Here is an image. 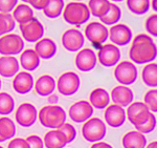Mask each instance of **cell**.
<instances>
[{
	"instance_id": "1",
	"label": "cell",
	"mask_w": 157,
	"mask_h": 148,
	"mask_svg": "<svg viewBox=\"0 0 157 148\" xmlns=\"http://www.w3.org/2000/svg\"><path fill=\"white\" fill-rule=\"evenodd\" d=\"M157 57V46L151 36L138 34L132 39L129 58L134 64H148Z\"/></svg>"
},
{
	"instance_id": "2",
	"label": "cell",
	"mask_w": 157,
	"mask_h": 148,
	"mask_svg": "<svg viewBox=\"0 0 157 148\" xmlns=\"http://www.w3.org/2000/svg\"><path fill=\"white\" fill-rule=\"evenodd\" d=\"M67 114L63 107L60 105H49L41 107L38 111V120L42 126L48 129H57L60 128L63 124L66 122Z\"/></svg>"
},
{
	"instance_id": "3",
	"label": "cell",
	"mask_w": 157,
	"mask_h": 148,
	"mask_svg": "<svg viewBox=\"0 0 157 148\" xmlns=\"http://www.w3.org/2000/svg\"><path fill=\"white\" fill-rule=\"evenodd\" d=\"M62 16L68 24L81 26L88 22L91 15L86 3L81 1H71L65 4Z\"/></svg>"
},
{
	"instance_id": "4",
	"label": "cell",
	"mask_w": 157,
	"mask_h": 148,
	"mask_svg": "<svg viewBox=\"0 0 157 148\" xmlns=\"http://www.w3.org/2000/svg\"><path fill=\"white\" fill-rule=\"evenodd\" d=\"M107 127L103 120L100 118H90L83 123L82 136L87 142L97 143L102 141L106 137Z\"/></svg>"
},
{
	"instance_id": "5",
	"label": "cell",
	"mask_w": 157,
	"mask_h": 148,
	"mask_svg": "<svg viewBox=\"0 0 157 148\" xmlns=\"http://www.w3.org/2000/svg\"><path fill=\"white\" fill-rule=\"evenodd\" d=\"M22 39L30 43H36L44 37V26L36 17L19 23Z\"/></svg>"
},
{
	"instance_id": "6",
	"label": "cell",
	"mask_w": 157,
	"mask_h": 148,
	"mask_svg": "<svg viewBox=\"0 0 157 148\" xmlns=\"http://www.w3.org/2000/svg\"><path fill=\"white\" fill-rule=\"evenodd\" d=\"M84 37L95 48L105 44L109 37V30L106 25L100 21H92L86 25L84 30Z\"/></svg>"
},
{
	"instance_id": "7",
	"label": "cell",
	"mask_w": 157,
	"mask_h": 148,
	"mask_svg": "<svg viewBox=\"0 0 157 148\" xmlns=\"http://www.w3.org/2000/svg\"><path fill=\"white\" fill-rule=\"evenodd\" d=\"M113 75L121 85L129 86L137 80L138 70L136 65L131 61H120L115 65Z\"/></svg>"
},
{
	"instance_id": "8",
	"label": "cell",
	"mask_w": 157,
	"mask_h": 148,
	"mask_svg": "<svg viewBox=\"0 0 157 148\" xmlns=\"http://www.w3.org/2000/svg\"><path fill=\"white\" fill-rule=\"evenodd\" d=\"M24 50V40L15 33L2 35L0 37V55L17 56Z\"/></svg>"
},
{
	"instance_id": "9",
	"label": "cell",
	"mask_w": 157,
	"mask_h": 148,
	"mask_svg": "<svg viewBox=\"0 0 157 148\" xmlns=\"http://www.w3.org/2000/svg\"><path fill=\"white\" fill-rule=\"evenodd\" d=\"M58 91L64 97H69L78 93L80 89L81 80L75 71H65L56 81Z\"/></svg>"
},
{
	"instance_id": "10",
	"label": "cell",
	"mask_w": 157,
	"mask_h": 148,
	"mask_svg": "<svg viewBox=\"0 0 157 148\" xmlns=\"http://www.w3.org/2000/svg\"><path fill=\"white\" fill-rule=\"evenodd\" d=\"M121 50L118 46L112 43H105L98 47V61L104 67H112L115 66L121 60Z\"/></svg>"
},
{
	"instance_id": "11",
	"label": "cell",
	"mask_w": 157,
	"mask_h": 148,
	"mask_svg": "<svg viewBox=\"0 0 157 148\" xmlns=\"http://www.w3.org/2000/svg\"><path fill=\"white\" fill-rule=\"evenodd\" d=\"M16 123L22 127L33 126L38 120V110L36 106L29 102L20 104L15 110Z\"/></svg>"
},
{
	"instance_id": "12",
	"label": "cell",
	"mask_w": 157,
	"mask_h": 148,
	"mask_svg": "<svg viewBox=\"0 0 157 148\" xmlns=\"http://www.w3.org/2000/svg\"><path fill=\"white\" fill-rule=\"evenodd\" d=\"M63 47L70 53H78L84 47L85 37L78 29H68L61 36Z\"/></svg>"
},
{
	"instance_id": "13",
	"label": "cell",
	"mask_w": 157,
	"mask_h": 148,
	"mask_svg": "<svg viewBox=\"0 0 157 148\" xmlns=\"http://www.w3.org/2000/svg\"><path fill=\"white\" fill-rule=\"evenodd\" d=\"M75 67L82 73H88L94 70L98 64V57L94 50L90 47H83L75 57Z\"/></svg>"
},
{
	"instance_id": "14",
	"label": "cell",
	"mask_w": 157,
	"mask_h": 148,
	"mask_svg": "<svg viewBox=\"0 0 157 148\" xmlns=\"http://www.w3.org/2000/svg\"><path fill=\"white\" fill-rule=\"evenodd\" d=\"M108 39L116 46H126L133 39L132 30L127 24L116 23L109 29Z\"/></svg>"
},
{
	"instance_id": "15",
	"label": "cell",
	"mask_w": 157,
	"mask_h": 148,
	"mask_svg": "<svg viewBox=\"0 0 157 148\" xmlns=\"http://www.w3.org/2000/svg\"><path fill=\"white\" fill-rule=\"evenodd\" d=\"M92 114L93 107L91 106L89 101L86 100L75 102L68 110V116L75 123H84L87 120L92 118Z\"/></svg>"
},
{
	"instance_id": "16",
	"label": "cell",
	"mask_w": 157,
	"mask_h": 148,
	"mask_svg": "<svg viewBox=\"0 0 157 148\" xmlns=\"http://www.w3.org/2000/svg\"><path fill=\"white\" fill-rule=\"evenodd\" d=\"M151 111L144 102H132L126 110V117L134 127L139 126L149 118Z\"/></svg>"
},
{
	"instance_id": "17",
	"label": "cell",
	"mask_w": 157,
	"mask_h": 148,
	"mask_svg": "<svg viewBox=\"0 0 157 148\" xmlns=\"http://www.w3.org/2000/svg\"><path fill=\"white\" fill-rule=\"evenodd\" d=\"M104 119H105V123L108 124L110 127L118 128L123 126L126 122V119H127L126 110L124 109V107L118 106L116 104H109L104 111Z\"/></svg>"
},
{
	"instance_id": "18",
	"label": "cell",
	"mask_w": 157,
	"mask_h": 148,
	"mask_svg": "<svg viewBox=\"0 0 157 148\" xmlns=\"http://www.w3.org/2000/svg\"><path fill=\"white\" fill-rule=\"evenodd\" d=\"M35 79L29 71H19L13 77V89L19 95H26L34 89Z\"/></svg>"
},
{
	"instance_id": "19",
	"label": "cell",
	"mask_w": 157,
	"mask_h": 148,
	"mask_svg": "<svg viewBox=\"0 0 157 148\" xmlns=\"http://www.w3.org/2000/svg\"><path fill=\"white\" fill-rule=\"evenodd\" d=\"M110 99L113 104H116L121 107H128L133 102L134 94L132 89L125 85H117L111 90Z\"/></svg>"
},
{
	"instance_id": "20",
	"label": "cell",
	"mask_w": 157,
	"mask_h": 148,
	"mask_svg": "<svg viewBox=\"0 0 157 148\" xmlns=\"http://www.w3.org/2000/svg\"><path fill=\"white\" fill-rule=\"evenodd\" d=\"M57 88V83L52 76L42 75L35 81L34 89L38 96L48 97L54 94Z\"/></svg>"
},
{
	"instance_id": "21",
	"label": "cell",
	"mask_w": 157,
	"mask_h": 148,
	"mask_svg": "<svg viewBox=\"0 0 157 148\" xmlns=\"http://www.w3.org/2000/svg\"><path fill=\"white\" fill-rule=\"evenodd\" d=\"M34 50L38 54L40 59L49 60L55 57V55L57 54L58 47L56 42L52 39L43 37L42 39H40L39 41L35 43Z\"/></svg>"
},
{
	"instance_id": "22",
	"label": "cell",
	"mask_w": 157,
	"mask_h": 148,
	"mask_svg": "<svg viewBox=\"0 0 157 148\" xmlns=\"http://www.w3.org/2000/svg\"><path fill=\"white\" fill-rule=\"evenodd\" d=\"M20 63L15 56H1L0 57V77L13 78L19 73Z\"/></svg>"
},
{
	"instance_id": "23",
	"label": "cell",
	"mask_w": 157,
	"mask_h": 148,
	"mask_svg": "<svg viewBox=\"0 0 157 148\" xmlns=\"http://www.w3.org/2000/svg\"><path fill=\"white\" fill-rule=\"evenodd\" d=\"M40 57L35 52L34 48H24L23 52L20 54L19 63L20 66L25 71H34L40 65Z\"/></svg>"
},
{
	"instance_id": "24",
	"label": "cell",
	"mask_w": 157,
	"mask_h": 148,
	"mask_svg": "<svg viewBox=\"0 0 157 148\" xmlns=\"http://www.w3.org/2000/svg\"><path fill=\"white\" fill-rule=\"evenodd\" d=\"M121 145L124 148H146V136L137 130L128 131L121 138Z\"/></svg>"
},
{
	"instance_id": "25",
	"label": "cell",
	"mask_w": 157,
	"mask_h": 148,
	"mask_svg": "<svg viewBox=\"0 0 157 148\" xmlns=\"http://www.w3.org/2000/svg\"><path fill=\"white\" fill-rule=\"evenodd\" d=\"M110 95L105 88L97 87L89 94V103L93 108L105 109L110 104Z\"/></svg>"
},
{
	"instance_id": "26",
	"label": "cell",
	"mask_w": 157,
	"mask_h": 148,
	"mask_svg": "<svg viewBox=\"0 0 157 148\" xmlns=\"http://www.w3.org/2000/svg\"><path fill=\"white\" fill-rule=\"evenodd\" d=\"M45 148H65L68 144L64 134L59 128L57 129H49L43 138Z\"/></svg>"
},
{
	"instance_id": "27",
	"label": "cell",
	"mask_w": 157,
	"mask_h": 148,
	"mask_svg": "<svg viewBox=\"0 0 157 148\" xmlns=\"http://www.w3.org/2000/svg\"><path fill=\"white\" fill-rule=\"evenodd\" d=\"M141 80L149 87H157V63L151 62L144 66L141 70Z\"/></svg>"
},
{
	"instance_id": "28",
	"label": "cell",
	"mask_w": 157,
	"mask_h": 148,
	"mask_svg": "<svg viewBox=\"0 0 157 148\" xmlns=\"http://www.w3.org/2000/svg\"><path fill=\"white\" fill-rule=\"evenodd\" d=\"M64 6V0H48L42 12L49 19H56L62 15Z\"/></svg>"
},
{
	"instance_id": "29",
	"label": "cell",
	"mask_w": 157,
	"mask_h": 148,
	"mask_svg": "<svg viewBox=\"0 0 157 148\" xmlns=\"http://www.w3.org/2000/svg\"><path fill=\"white\" fill-rule=\"evenodd\" d=\"M16 134V124L9 117H0V137L6 142Z\"/></svg>"
},
{
	"instance_id": "30",
	"label": "cell",
	"mask_w": 157,
	"mask_h": 148,
	"mask_svg": "<svg viewBox=\"0 0 157 148\" xmlns=\"http://www.w3.org/2000/svg\"><path fill=\"white\" fill-rule=\"evenodd\" d=\"M12 15L14 17L15 21L21 23L23 21L30 19V18L35 17L34 16V10L33 7L27 3H18L12 12Z\"/></svg>"
},
{
	"instance_id": "31",
	"label": "cell",
	"mask_w": 157,
	"mask_h": 148,
	"mask_svg": "<svg viewBox=\"0 0 157 148\" xmlns=\"http://www.w3.org/2000/svg\"><path fill=\"white\" fill-rule=\"evenodd\" d=\"M110 6L111 2L109 0H89L87 4L90 15L98 18V19L109 11Z\"/></svg>"
},
{
	"instance_id": "32",
	"label": "cell",
	"mask_w": 157,
	"mask_h": 148,
	"mask_svg": "<svg viewBox=\"0 0 157 148\" xmlns=\"http://www.w3.org/2000/svg\"><path fill=\"white\" fill-rule=\"evenodd\" d=\"M121 18V7L115 3H111L109 11L100 18V22H102L104 25H114L120 22Z\"/></svg>"
},
{
	"instance_id": "33",
	"label": "cell",
	"mask_w": 157,
	"mask_h": 148,
	"mask_svg": "<svg viewBox=\"0 0 157 148\" xmlns=\"http://www.w3.org/2000/svg\"><path fill=\"white\" fill-rule=\"evenodd\" d=\"M15 109L14 98L6 91H0V116L6 117Z\"/></svg>"
},
{
	"instance_id": "34",
	"label": "cell",
	"mask_w": 157,
	"mask_h": 148,
	"mask_svg": "<svg viewBox=\"0 0 157 148\" xmlns=\"http://www.w3.org/2000/svg\"><path fill=\"white\" fill-rule=\"evenodd\" d=\"M128 10L135 15H144L150 10V0H126Z\"/></svg>"
},
{
	"instance_id": "35",
	"label": "cell",
	"mask_w": 157,
	"mask_h": 148,
	"mask_svg": "<svg viewBox=\"0 0 157 148\" xmlns=\"http://www.w3.org/2000/svg\"><path fill=\"white\" fill-rule=\"evenodd\" d=\"M16 27V21L11 13H0V35L10 34Z\"/></svg>"
},
{
	"instance_id": "36",
	"label": "cell",
	"mask_w": 157,
	"mask_h": 148,
	"mask_svg": "<svg viewBox=\"0 0 157 148\" xmlns=\"http://www.w3.org/2000/svg\"><path fill=\"white\" fill-rule=\"evenodd\" d=\"M144 103L152 114L157 113V89H150L144 96Z\"/></svg>"
},
{
	"instance_id": "37",
	"label": "cell",
	"mask_w": 157,
	"mask_h": 148,
	"mask_svg": "<svg viewBox=\"0 0 157 148\" xmlns=\"http://www.w3.org/2000/svg\"><path fill=\"white\" fill-rule=\"evenodd\" d=\"M156 124H157V120H156V117L154 114H150V116H149V118L146 120L145 122H144L141 125H139V126H136V130L141 132V134H150L155 129L156 127Z\"/></svg>"
},
{
	"instance_id": "38",
	"label": "cell",
	"mask_w": 157,
	"mask_h": 148,
	"mask_svg": "<svg viewBox=\"0 0 157 148\" xmlns=\"http://www.w3.org/2000/svg\"><path fill=\"white\" fill-rule=\"evenodd\" d=\"M59 129L62 131V134H64V137H65V139H66L68 144L73 142L75 140V138H77V129L75 128V126H73L72 124L65 122Z\"/></svg>"
},
{
	"instance_id": "39",
	"label": "cell",
	"mask_w": 157,
	"mask_h": 148,
	"mask_svg": "<svg viewBox=\"0 0 157 148\" xmlns=\"http://www.w3.org/2000/svg\"><path fill=\"white\" fill-rule=\"evenodd\" d=\"M145 29L148 34L157 37V14H153L146 19Z\"/></svg>"
},
{
	"instance_id": "40",
	"label": "cell",
	"mask_w": 157,
	"mask_h": 148,
	"mask_svg": "<svg viewBox=\"0 0 157 148\" xmlns=\"http://www.w3.org/2000/svg\"><path fill=\"white\" fill-rule=\"evenodd\" d=\"M29 148H44V143L41 137L37 134H30L27 138H25Z\"/></svg>"
},
{
	"instance_id": "41",
	"label": "cell",
	"mask_w": 157,
	"mask_h": 148,
	"mask_svg": "<svg viewBox=\"0 0 157 148\" xmlns=\"http://www.w3.org/2000/svg\"><path fill=\"white\" fill-rule=\"evenodd\" d=\"M18 4V0H0V13H12Z\"/></svg>"
},
{
	"instance_id": "42",
	"label": "cell",
	"mask_w": 157,
	"mask_h": 148,
	"mask_svg": "<svg viewBox=\"0 0 157 148\" xmlns=\"http://www.w3.org/2000/svg\"><path fill=\"white\" fill-rule=\"evenodd\" d=\"M6 148H29L26 140L23 138H13L10 140Z\"/></svg>"
},
{
	"instance_id": "43",
	"label": "cell",
	"mask_w": 157,
	"mask_h": 148,
	"mask_svg": "<svg viewBox=\"0 0 157 148\" xmlns=\"http://www.w3.org/2000/svg\"><path fill=\"white\" fill-rule=\"evenodd\" d=\"M48 0H29V4L33 9L38 10V11H42L44 6H46Z\"/></svg>"
},
{
	"instance_id": "44",
	"label": "cell",
	"mask_w": 157,
	"mask_h": 148,
	"mask_svg": "<svg viewBox=\"0 0 157 148\" xmlns=\"http://www.w3.org/2000/svg\"><path fill=\"white\" fill-rule=\"evenodd\" d=\"M90 148H113L110 144L103 141L97 142V143H92V145L90 146Z\"/></svg>"
},
{
	"instance_id": "45",
	"label": "cell",
	"mask_w": 157,
	"mask_h": 148,
	"mask_svg": "<svg viewBox=\"0 0 157 148\" xmlns=\"http://www.w3.org/2000/svg\"><path fill=\"white\" fill-rule=\"evenodd\" d=\"M48 101H49L50 104L55 105V102L58 101V97L55 96V95H50V96H48Z\"/></svg>"
},
{
	"instance_id": "46",
	"label": "cell",
	"mask_w": 157,
	"mask_h": 148,
	"mask_svg": "<svg viewBox=\"0 0 157 148\" xmlns=\"http://www.w3.org/2000/svg\"><path fill=\"white\" fill-rule=\"evenodd\" d=\"M146 148H157V141H153V142L149 143L146 146Z\"/></svg>"
},
{
	"instance_id": "47",
	"label": "cell",
	"mask_w": 157,
	"mask_h": 148,
	"mask_svg": "<svg viewBox=\"0 0 157 148\" xmlns=\"http://www.w3.org/2000/svg\"><path fill=\"white\" fill-rule=\"evenodd\" d=\"M151 6H152V9H153L154 11L157 13V0H152V1H151Z\"/></svg>"
},
{
	"instance_id": "48",
	"label": "cell",
	"mask_w": 157,
	"mask_h": 148,
	"mask_svg": "<svg viewBox=\"0 0 157 148\" xmlns=\"http://www.w3.org/2000/svg\"><path fill=\"white\" fill-rule=\"evenodd\" d=\"M109 1H113V2H121L124 0H109Z\"/></svg>"
},
{
	"instance_id": "49",
	"label": "cell",
	"mask_w": 157,
	"mask_h": 148,
	"mask_svg": "<svg viewBox=\"0 0 157 148\" xmlns=\"http://www.w3.org/2000/svg\"><path fill=\"white\" fill-rule=\"evenodd\" d=\"M22 2H23V3H27L29 4V0H21Z\"/></svg>"
},
{
	"instance_id": "50",
	"label": "cell",
	"mask_w": 157,
	"mask_h": 148,
	"mask_svg": "<svg viewBox=\"0 0 157 148\" xmlns=\"http://www.w3.org/2000/svg\"><path fill=\"white\" fill-rule=\"evenodd\" d=\"M2 87V81H1V77H0V89Z\"/></svg>"
},
{
	"instance_id": "51",
	"label": "cell",
	"mask_w": 157,
	"mask_h": 148,
	"mask_svg": "<svg viewBox=\"0 0 157 148\" xmlns=\"http://www.w3.org/2000/svg\"><path fill=\"white\" fill-rule=\"evenodd\" d=\"M2 142H4V141H3V139H2V138L0 137V143H2Z\"/></svg>"
},
{
	"instance_id": "52",
	"label": "cell",
	"mask_w": 157,
	"mask_h": 148,
	"mask_svg": "<svg viewBox=\"0 0 157 148\" xmlns=\"http://www.w3.org/2000/svg\"><path fill=\"white\" fill-rule=\"evenodd\" d=\"M72 1H81V2H82L83 0H72Z\"/></svg>"
},
{
	"instance_id": "53",
	"label": "cell",
	"mask_w": 157,
	"mask_h": 148,
	"mask_svg": "<svg viewBox=\"0 0 157 148\" xmlns=\"http://www.w3.org/2000/svg\"><path fill=\"white\" fill-rule=\"evenodd\" d=\"M0 148H4V147H2V146H1V145H0Z\"/></svg>"
},
{
	"instance_id": "54",
	"label": "cell",
	"mask_w": 157,
	"mask_h": 148,
	"mask_svg": "<svg viewBox=\"0 0 157 148\" xmlns=\"http://www.w3.org/2000/svg\"><path fill=\"white\" fill-rule=\"evenodd\" d=\"M0 37H1V35H0Z\"/></svg>"
}]
</instances>
